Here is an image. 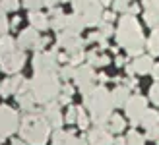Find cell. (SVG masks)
Here are the masks:
<instances>
[{"label":"cell","instance_id":"cell-1","mask_svg":"<svg viewBox=\"0 0 159 145\" xmlns=\"http://www.w3.org/2000/svg\"><path fill=\"white\" fill-rule=\"evenodd\" d=\"M116 43L118 46H122L130 56H142V51L146 46L144 33L138 20L130 14H124L116 27Z\"/></svg>","mask_w":159,"mask_h":145},{"label":"cell","instance_id":"cell-2","mask_svg":"<svg viewBox=\"0 0 159 145\" xmlns=\"http://www.w3.org/2000/svg\"><path fill=\"white\" fill-rule=\"evenodd\" d=\"M85 108L89 110V116L95 126H107L111 116H113V97L103 85H97L93 89L84 95Z\"/></svg>","mask_w":159,"mask_h":145},{"label":"cell","instance_id":"cell-3","mask_svg":"<svg viewBox=\"0 0 159 145\" xmlns=\"http://www.w3.org/2000/svg\"><path fill=\"white\" fill-rule=\"evenodd\" d=\"M51 128L52 126L45 120L43 114L27 112L20 124V135L29 145H45L51 135Z\"/></svg>","mask_w":159,"mask_h":145},{"label":"cell","instance_id":"cell-4","mask_svg":"<svg viewBox=\"0 0 159 145\" xmlns=\"http://www.w3.org/2000/svg\"><path fill=\"white\" fill-rule=\"evenodd\" d=\"M31 91H33L37 103H52L60 93V81L57 72H39L31 77Z\"/></svg>","mask_w":159,"mask_h":145},{"label":"cell","instance_id":"cell-5","mask_svg":"<svg viewBox=\"0 0 159 145\" xmlns=\"http://www.w3.org/2000/svg\"><path fill=\"white\" fill-rule=\"evenodd\" d=\"M25 64V54L10 35L0 37V68L6 74H18Z\"/></svg>","mask_w":159,"mask_h":145},{"label":"cell","instance_id":"cell-6","mask_svg":"<svg viewBox=\"0 0 159 145\" xmlns=\"http://www.w3.org/2000/svg\"><path fill=\"white\" fill-rule=\"evenodd\" d=\"M74 12L80 14L85 21V25H99L103 21V6L101 0H72Z\"/></svg>","mask_w":159,"mask_h":145},{"label":"cell","instance_id":"cell-7","mask_svg":"<svg viewBox=\"0 0 159 145\" xmlns=\"http://www.w3.org/2000/svg\"><path fill=\"white\" fill-rule=\"evenodd\" d=\"M47 45V39L39 35V29L35 27H27L23 29L20 37H18V46L21 51H37L41 52V48Z\"/></svg>","mask_w":159,"mask_h":145},{"label":"cell","instance_id":"cell-8","mask_svg":"<svg viewBox=\"0 0 159 145\" xmlns=\"http://www.w3.org/2000/svg\"><path fill=\"white\" fill-rule=\"evenodd\" d=\"M20 124L21 120L18 116V112L12 107H8V104H0V134L4 138H8L16 130H20Z\"/></svg>","mask_w":159,"mask_h":145},{"label":"cell","instance_id":"cell-9","mask_svg":"<svg viewBox=\"0 0 159 145\" xmlns=\"http://www.w3.org/2000/svg\"><path fill=\"white\" fill-rule=\"evenodd\" d=\"M124 110H126V116H128L130 124L138 126L142 122V118H144V114L148 112V101L142 95H132L128 99V103H126Z\"/></svg>","mask_w":159,"mask_h":145},{"label":"cell","instance_id":"cell-10","mask_svg":"<svg viewBox=\"0 0 159 145\" xmlns=\"http://www.w3.org/2000/svg\"><path fill=\"white\" fill-rule=\"evenodd\" d=\"M58 68V51L57 48H52L49 52H37L33 56V70L35 74L39 72H57Z\"/></svg>","mask_w":159,"mask_h":145},{"label":"cell","instance_id":"cell-11","mask_svg":"<svg viewBox=\"0 0 159 145\" xmlns=\"http://www.w3.org/2000/svg\"><path fill=\"white\" fill-rule=\"evenodd\" d=\"M95 72H93V66H78L76 68V74H74V81L78 85V89L82 91V95H87L91 89H93V81H95Z\"/></svg>","mask_w":159,"mask_h":145},{"label":"cell","instance_id":"cell-12","mask_svg":"<svg viewBox=\"0 0 159 145\" xmlns=\"http://www.w3.org/2000/svg\"><path fill=\"white\" fill-rule=\"evenodd\" d=\"M57 43L58 46H62L68 54H74V52H80V51H84V39L80 37L78 33H72V31H60L58 33V39H57Z\"/></svg>","mask_w":159,"mask_h":145},{"label":"cell","instance_id":"cell-13","mask_svg":"<svg viewBox=\"0 0 159 145\" xmlns=\"http://www.w3.org/2000/svg\"><path fill=\"white\" fill-rule=\"evenodd\" d=\"M16 101H18V104H20L21 110H25V112H35V103H37V99H35L33 91H31V83H29V81H25L21 89L16 93Z\"/></svg>","mask_w":159,"mask_h":145},{"label":"cell","instance_id":"cell-14","mask_svg":"<svg viewBox=\"0 0 159 145\" xmlns=\"http://www.w3.org/2000/svg\"><path fill=\"white\" fill-rule=\"evenodd\" d=\"M87 141L89 145H115V139L105 126H95L93 130L87 134Z\"/></svg>","mask_w":159,"mask_h":145},{"label":"cell","instance_id":"cell-15","mask_svg":"<svg viewBox=\"0 0 159 145\" xmlns=\"http://www.w3.org/2000/svg\"><path fill=\"white\" fill-rule=\"evenodd\" d=\"M51 145H89V141H85L84 138H76L70 132L57 130L52 134V143Z\"/></svg>","mask_w":159,"mask_h":145},{"label":"cell","instance_id":"cell-16","mask_svg":"<svg viewBox=\"0 0 159 145\" xmlns=\"http://www.w3.org/2000/svg\"><path fill=\"white\" fill-rule=\"evenodd\" d=\"M45 120L49 122L52 128H60L62 126V112H60V103H47L45 110H43Z\"/></svg>","mask_w":159,"mask_h":145},{"label":"cell","instance_id":"cell-17","mask_svg":"<svg viewBox=\"0 0 159 145\" xmlns=\"http://www.w3.org/2000/svg\"><path fill=\"white\" fill-rule=\"evenodd\" d=\"M132 72L134 74H140V76H144V74H149V72L153 70V60H152V56H136V60H134L132 64Z\"/></svg>","mask_w":159,"mask_h":145},{"label":"cell","instance_id":"cell-18","mask_svg":"<svg viewBox=\"0 0 159 145\" xmlns=\"http://www.w3.org/2000/svg\"><path fill=\"white\" fill-rule=\"evenodd\" d=\"M111 97H113L115 107H126V103H128V99L132 95H130V91H128L126 85H118V87H115V89L111 91Z\"/></svg>","mask_w":159,"mask_h":145},{"label":"cell","instance_id":"cell-19","mask_svg":"<svg viewBox=\"0 0 159 145\" xmlns=\"http://www.w3.org/2000/svg\"><path fill=\"white\" fill-rule=\"evenodd\" d=\"M29 21H31V27H35L39 31H43L47 27H51V18H47V14L43 12H29Z\"/></svg>","mask_w":159,"mask_h":145},{"label":"cell","instance_id":"cell-20","mask_svg":"<svg viewBox=\"0 0 159 145\" xmlns=\"http://www.w3.org/2000/svg\"><path fill=\"white\" fill-rule=\"evenodd\" d=\"M84 27H85V21H84V18L80 14H72V15H66V31H72V33H82L84 31Z\"/></svg>","mask_w":159,"mask_h":145},{"label":"cell","instance_id":"cell-21","mask_svg":"<svg viewBox=\"0 0 159 145\" xmlns=\"http://www.w3.org/2000/svg\"><path fill=\"white\" fill-rule=\"evenodd\" d=\"M51 27L57 31H64L66 29V15L60 8H54L51 10Z\"/></svg>","mask_w":159,"mask_h":145},{"label":"cell","instance_id":"cell-22","mask_svg":"<svg viewBox=\"0 0 159 145\" xmlns=\"http://www.w3.org/2000/svg\"><path fill=\"white\" fill-rule=\"evenodd\" d=\"M140 126H144L146 130H152V128L159 126V112H157V110H149V108H148V112L144 114V118H142Z\"/></svg>","mask_w":159,"mask_h":145},{"label":"cell","instance_id":"cell-23","mask_svg":"<svg viewBox=\"0 0 159 145\" xmlns=\"http://www.w3.org/2000/svg\"><path fill=\"white\" fill-rule=\"evenodd\" d=\"M124 126H126V122H124V118L120 114H113V116H111V120H109V124H107V128H109L111 134H120L124 130Z\"/></svg>","mask_w":159,"mask_h":145},{"label":"cell","instance_id":"cell-24","mask_svg":"<svg viewBox=\"0 0 159 145\" xmlns=\"http://www.w3.org/2000/svg\"><path fill=\"white\" fill-rule=\"evenodd\" d=\"M87 60H89V66H93V68L107 66V64L111 62V60H109V56H105V54H99L97 51H93V52H89V54H87Z\"/></svg>","mask_w":159,"mask_h":145},{"label":"cell","instance_id":"cell-25","mask_svg":"<svg viewBox=\"0 0 159 145\" xmlns=\"http://www.w3.org/2000/svg\"><path fill=\"white\" fill-rule=\"evenodd\" d=\"M146 46L149 48V52H152L153 56H159V27L153 29V33H152V37L148 39Z\"/></svg>","mask_w":159,"mask_h":145},{"label":"cell","instance_id":"cell-26","mask_svg":"<svg viewBox=\"0 0 159 145\" xmlns=\"http://www.w3.org/2000/svg\"><path fill=\"white\" fill-rule=\"evenodd\" d=\"M126 143H128V145H144L146 138L142 134H138L136 130H130L128 134H126Z\"/></svg>","mask_w":159,"mask_h":145},{"label":"cell","instance_id":"cell-27","mask_svg":"<svg viewBox=\"0 0 159 145\" xmlns=\"http://www.w3.org/2000/svg\"><path fill=\"white\" fill-rule=\"evenodd\" d=\"M21 4L25 6L29 12H37L45 6V0H21Z\"/></svg>","mask_w":159,"mask_h":145},{"label":"cell","instance_id":"cell-28","mask_svg":"<svg viewBox=\"0 0 159 145\" xmlns=\"http://www.w3.org/2000/svg\"><path fill=\"white\" fill-rule=\"evenodd\" d=\"M78 114H80V107H70L66 116H64V122L66 124H76L78 122Z\"/></svg>","mask_w":159,"mask_h":145},{"label":"cell","instance_id":"cell-29","mask_svg":"<svg viewBox=\"0 0 159 145\" xmlns=\"http://www.w3.org/2000/svg\"><path fill=\"white\" fill-rule=\"evenodd\" d=\"M0 8L4 12H16L20 8V0H0Z\"/></svg>","mask_w":159,"mask_h":145},{"label":"cell","instance_id":"cell-30","mask_svg":"<svg viewBox=\"0 0 159 145\" xmlns=\"http://www.w3.org/2000/svg\"><path fill=\"white\" fill-rule=\"evenodd\" d=\"M76 74V68L72 66V64H68V66H62L60 68V77H62V81H68V79H72Z\"/></svg>","mask_w":159,"mask_h":145},{"label":"cell","instance_id":"cell-31","mask_svg":"<svg viewBox=\"0 0 159 145\" xmlns=\"http://www.w3.org/2000/svg\"><path fill=\"white\" fill-rule=\"evenodd\" d=\"M82 130H87V126H89V118H87V114L84 112V108L80 107V114H78V122H76Z\"/></svg>","mask_w":159,"mask_h":145},{"label":"cell","instance_id":"cell-32","mask_svg":"<svg viewBox=\"0 0 159 145\" xmlns=\"http://www.w3.org/2000/svg\"><path fill=\"white\" fill-rule=\"evenodd\" d=\"M113 31H115V29H113V25H111L109 21H101V23H99V33L105 37V39L113 35Z\"/></svg>","mask_w":159,"mask_h":145},{"label":"cell","instance_id":"cell-33","mask_svg":"<svg viewBox=\"0 0 159 145\" xmlns=\"http://www.w3.org/2000/svg\"><path fill=\"white\" fill-rule=\"evenodd\" d=\"M8 27H10V23H8V18H6V12L0 8V37L6 35V31Z\"/></svg>","mask_w":159,"mask_h":145},{"label":"cell","instance_id":"cell-34","mask_svg":"<svg viewBox=\"0 0 159 145\" xmlns=\"http://www.w3.org/2000/svg\"><path fill=\"white\" fill-rule=\"evenodd\" d=\"M128 2H130V0H115V2H113V8H115V12H128Z\"/></svg>","mask_w":159,"mask_h":145},{"label":"cell","instance_id":"cell-35","mask_svg":"<svg viewBox=\"0 0 159 145\" xmlns=\"http://www.w3.org/2000/svg\"><path fill=\"white\" fill-rule=\"evenodd\" d=\"M0 95H2V97H10V95H14V93H12V87H10V79H4V81H0Z\"/></svg>","mask_w":159,"mask_h":145},{"label":"cell","instance_id":"cell-36","mask_svg":"<svg viewBox=\"0 0 159 145\" xmlns=\"http://www.w3.org/2000/svg\"><path fill=\"white\" fill-rule=\"evenodd\" d=\"M70 56V64L72 66H76V64H80V62H84L87 56L84 54V51H80V52H74V54H68Z\"/></svg>","mask_w":159,"mask_h":145},{"label":"cell","instance_id":"cell-37","mask_svg":"<svg viewBox=\"0 0 159 145\" xmlns=\"http://www.w3.org/2000/svg\"><path fill=\"white\" fill-rule=\"evenodd\" d=\"M149 99H152L157 107H159V81L152 85V89H149Z\"/></svg>","mask_w":159,"mask_h":145},{"label":"cell","instance_id":"cell-38","mask_svg":"<svg viewBox=\"0 0 159 145\" xmlns=\"http://www.w3.org/2000/svg\"><path fill=\"white\" fill-rule=\"evenodd\" d=\"M146 138H148V139H153V141H159V126L152 128V130H148Z\"/></svg>","mask_w":159,"mask_h":145},{"label":"cell","instance_id":"cell-39","mask_svg":"<svg viewBox=\"0 0 159 145\" xmlns=\"http://www.w3.org/2000/svg\"><path fill=\"white\" fill-rule=\"evenodd\" d=\"M70 99H72V95H66V93H60L58 95V103L60 104H70Z\"/></svg>","mask_w":159,"mask_h":145},{"label":"cell","instance_id":"cell-40","mask_svg":"<svg viewBox=\"0 0 159 145\" xmlns=\"http://www.w3.org/2000/svg\"><path fill=\"white\" fill-rule=\"evenodd\" d=\"M113 20H115V14L113 12H105V14H103V21H109L111 23Z\"/></svg>","mask_w":159,"mask_h":145},{"label":"cell","instance_id":"cell-41","mask_svg":"<svg viewBox=\"0 0 159 145\" xmlns=\"http://www.w3.org/2000/svg\"><path fill=\"white\" fill-rule=\"evenodd\" d=\"M62 93L72 95V93H74V87H72V85H68V83H64V85H62Z\"/></svg>","mask_w":159,"mask_h":145},{"label":"cell","instance_id":"cell-42","mask_svg":"<svg viewBox=\"0 0 159 145\" xmlns=\"http://www.w3.org/2000/svg\"><path fill=\"white\" fill-rule=\"evenodd\" d=\"M57 2H60V0H45V6L51 8V10H54V8H57Z\"/></svg>","mask_w":159,"mask_h":145},{"label":"cell","instance_id":"cell-43","mask_svg":"<svg viewBox=\"0 0 159 145\" xmlns=\"http://www.w3.org/2000/svg\"><path fill=\"white\" fill-rule=\"evenodd\" d=\"M152 76H153V79H155V81H159V64H155V66H153V70H152Z\"/></svg>","mask_w":159,"mask_h":145},{"label":"cell","instance_id":"cell-44","mask_svg":"<svg viewBox=\"0 0 159 145\" xmlns=\"http://www.w3.org/2000/svg\"><path fill=\"white\" fill-rule=\"evenodd\" d=\"M115 145H128V143H126V138H116Z\"/></svg>","mask_w":159,"mask_h":145},{"label":"cell","instance_id":"cell-45","mask_svg":"<svg viewBox=\"0 0 159 145\" xmlns=\"http://www.w3.org/2000/svg\"><path fill=\"white\" fill-rule=\"evenodd\" d=\"M124 83H126V87H134V85H136V81H134V77H128Z\"/></svg>","mask_w":159,"mask_h":145},{"label":"cell","instance_id":"cell-46","mask_svg":"<svg viewBox=\"0 0 159 145\" xmlns=\"http://www.w3.org/2000/svg\"><path fill=\"white\" fill-rule=\"evenodd\" d=\"M115 64H116V66H122V64H124V58H122V56H116V58H115Z\"/></svg>","mask_w":159,"mask_h":145},{"label":"cell","instance_id":"cell-47","mask_svg":"<svg viewBox=\"0 0 159 145\" xmlns=\"http://www.w3.org/2000/svg\"><path fill=\"white\" fill-rule=\"evenodd\" d=\"M12 145H29V143H27V141H23V139H14Z\"/></svg>","mask_w":159,"mask_h":145},{"label":"cell","instance_id":"cell-48","mask_svg":"<svg viewBox=\"0 0 159 145\" xmlns=\"http://www.w3.org/2000/svg\"><path fill=\"white\" fill-rule=\"evenodd\" d=\"M115 0H101V4H105V6H109V4H113Z\"/></svg>","mask_w":159,"mask_h":145},{"label":"cell","instance_id":"cell-49","mask_svg":"<svg viewBox=\"0 0 159 145\" xmlns=\"http://www.w3.org/2000/svg\"><path fill=\"white\" fill-rule=\"evenodd\" d=\"M107 79H109V77H107L105 74H101V76H99V81H107Z\"/></svg>","mask_w":159,"mask_h":145},{"label":"cell","instance_id":"cell-50","mask_svg":"<svg viewBox=\"0 0 159 145\" xmlns=\"http://www.w3.org/2000/svg\"><path fill=\"white\" fill-rule=\"evenodd\" d=\"M2 139H4V135H2V134H0V143H2Z\"/></svg>","mask_w":159,"mask_h":145},{"label":"cell","instance_id":"cell-51","mask_svg":"<svg viewBox=\"0 0 159 145\" xmlns=\"http://www.w3.org/2000/svg\"><path fill=\"white\" fill-rule=\"evenodd\" d=\"M60 2H66V0H60Z\"/></svg>","mask_w":159,"mask_h":145}]
</instances>
